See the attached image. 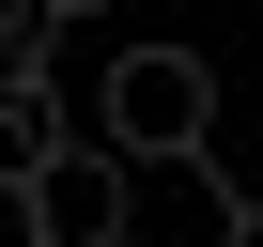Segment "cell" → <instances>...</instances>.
Here are the masks:
<instances>
[{"mask_svg": "<svg viewBox=\"0 0 263 247\" xmlns=\"http://www.w3.org/2000/svg\"><path fill=\"white\" fill-rule=\"evenodd\" d=\"M93 139H108L124 170H201V155H217V62H201V47H124V62L93 77Z\"/></svg>", "mask_w": 263, "mask_h": 247, "instance_id": "1", "label": "cell"}, {"mask_svg": "<svg viewBox=\"0 0 263 247\" xmlns=\"http://www.w3.org/2000/svg\"><path fill=\"white\" fill-rule=\"evenodd\" d=\"M16 201H31V247H124V155L108 139H78L62 170H31Z\"/></svg>", "mask_w": 263, "mask_h": 247, "instance_id": "2", "label": "cell"}, {"mask_svg": "<svg viewBox=\"0 0 263 247\" xmlns=\"http://www.w3.org/2000/svg\"><path fill=\"white\" fill-rule=\"evenodd\" d=\"M93 139V123L62 108V77H0V186H31V170H62Z\"/></svg>", "mask_w": 263, "mask_h": 247, "instance_id": "3", "label": "cell"}, {"mask_svg": "<svg viewBox=\"0 0 263 247\" xmlns=\"http://www.w3.org/2000/svg\"><path fill=\"white\" fill-rule=\"evenodd\" d=\"M217 247H263V201H248V186L217 201Z\"/></svg>", "mask_w": 263, "mask_h": 247, "instance_id": "4", "label": "cell"}, {"mask_svg": "<svg viewBox=\"0 0 263 247\" xmlns=\"http://www.w3.org/2000/svg\"><path fill=\"white\" fill-rule=\"evenodd\" d=\"M47 16H62V31H78V16H108V0H47Z\"/></svg>", "mask_w": 263, "mask_h": 247, "instance_id": "5", "label": "cell"}]
</instances>
